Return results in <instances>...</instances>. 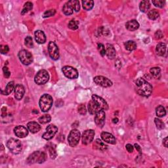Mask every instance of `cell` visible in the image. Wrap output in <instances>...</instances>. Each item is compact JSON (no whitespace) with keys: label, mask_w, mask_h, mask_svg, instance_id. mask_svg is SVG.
<instances>
[{"label":"cell","mask_w":168,"mask_h":168,"mask_svg":"<svg viewBox=\"0 0 168 168\" xmlns=\"http://www.w3.org/2000/svg\"><path fill=\"white\" fill-rule=\"evenodd\" d=\"M135 85L137 93L141 96L148 97L152 93V86L143 78H138L135 82Z\"/></svg>","instance_id":"1"},{"label":"cell","mask_w":168,"mask_h":168,"mask_svg":"<svg viewBox=\"0 0 168 168\" xmlns=\"http://www.w3.org/2000/svg\"><path fill=\"white\" fill-rule=\"evenodd\" d=\"M53 103V98L51 95L48 94H44L41 97L39 105H40L41 110L44 112H46L49 111L51 109Z\"/></svg>","instance_id":"2"},{"label":"cell","mask_w":168,"mask_h":168,"mask_svg":"<svg viewBox=\"0 0 168 168\" xmlns=\"http://www.w3.org/2000/svg\"><path fill=\"white\" fill-rule=\"evenodd\" d=\"M47 155L43 152H40V151H36L33 152L27 159L28 163L30 164H42L46 160Z\"/></svg>","instance_id":"3"},{"label":"cell","mask_w":168,"mask_h":168,"mask_svg":"<svg viewBox=\"0 0 168 168\" xmlns=\"http://www.w3.org/2000/svg\"><path fill=\"white\" fill-rule=\"evenodd\" d=\"M7 147L9 150L13 154H19L22 150V143L18 139L11 138L8 140Z\"/></svg>","instance_id":"4"},{"label":"cell","mask_w":168,"mask_h":168,"mask_svg":"<svg viewBox=\"0 0 168 168\" xmlns=\"http://www.w3.org/2000/svg\"><path fill=\"white\" fill-rule=\"evenodd\" d=\"M49 79V73L46 70H41L39 71L34 78V81L38 85H43L48 82Z\"/></svg>","instance_id":"5"},{"label":"cell","mask_w":168,"mask_h":168,"mask_svg":"<svg viewBox=\"0 0 168 168\" xmlns=\"http://www.w3.org/2000/svg\"><path fill=\"white\" fill-rule=\"evenodd\" d=\"M81 137L80 132L78 130H72L69 133L68 137V142L69 145L72 147H74L78 144Z\"/></svg>","instance_id":"6"},{"label":"cell","mask_w":168,"mask_h":168,"mask_svg":"<svg viewBox=\"0 0 168 168\" xmlns=\"http://www.w3.org/2000/svg\"><path fill=\"white\" fill-rule=\"evenodd\" d=\"M19 58L21 63L24 65H29L33 61V57L31 53L25 49H22L19 51Z\"/></svg>","instance_id":"7"},{"label":"cell","mask_w":168,"mask_h":168,"mask_svg":"<svg viewBox=\"0 0 168 168\" xmlns=\"http://www.w3.org/2000/svg\"><path fill=\"white\" fill-rule=\"evenodd\" d=\"M62 71L63 72L64 75H65L66 78H68V79L74 80L76 79L78 77V70L72 66H64L62 69Z\"/></svg>","instance_id":"8"},{"label":"cell","mask_w":168,"mask_h":168,"mask_svg":"<svg viewBox=\"0 0 168 168\" xmlns=\"http://www.w3.org/2000/svg\"><path fill=\"white\" fill-rule=\"evenodd\" d=\"M49 56L53 60L57 61L59 58V49L55 42L50 41L48 45Z\"/></svg>","instance_id":"9"},{"label":"cell","mask_w":168,"mask_h":168,"mask_svg":"<svg viewBox=\"0 0 168 168\" xmlns=\"http://www.w3.org/2000/svg\"><path fill=\"white\" fill-rule=\"evenodd\" d=\"M94 82L98 85L101 86L103 88H109L112 85V82L111 80L108 79L107 78L102 76V75H98V76L95 77Z\"/></svg>","instance_id":"10"},{"label":"cell","mask_w":168,"mask_h":168,"mask_svg":"<svg viewBox=\"0 0 168 168\" xmlns=\"http://www.w3.org/2000/svg\"><path fill=\"white\" fill-rule=\"evenodd\" d=\"M57 131L58 128L57 127V126L53 124L49 125L47 126V127L46 128V132L43 134L42 137H43L44 139L49 141V140L53 139V137L57 133Z\"/></svg>","instance_id":"11"},{"label":"cell","mask_w":168,"mask_h":168,"mask_svg":"<svg viewBox=\"0 0 168 168\" xmlns=\"http://www.w3.org/2000/svg\"><path fill=\"white\" fill-rule=\"evenodd\" d=\"M95 137V131L93 130H88L84 131L82 136V141L83 145H88L93 141Z\"/></svg>","instance_id":"12"},{"label":"cell","mask_w":168,"mask_h":168,"mask_svg":"<svg viewBox=\"0 0 168 168\" xmlns=\"http://www.w3.org/2000/svg\"><path fill=\"white\" fill-rule=\"evenodd\" d=\"M105 118L106 115L105 110H101L95 114V122L96 125L100 128H102L105 124Z\"/></svg>","instance_id":"13"},{"label":"cell","mask_w":168,"mask_h":168,"mask_svg":"<svg viewBox=\"0 0 168 168\" xmlns=\"http://www.w3.org/2000/svg\"><path fill=\"white\" fill-rule=\"evenodd\" d=\"M92 100L96 103L100 110H107L108 109V105L107 103L102 97L98 96L97 95H92Z\"/></svg>","instance_id":"14"},{"label":"cell","mask_w":168,"mask_h":168,"mask_svg":"<svg viewBox=\"0 0 168 168\" xmlns=\"http://www.w3.org/2000/svg\"><path fill=\"white\" fill-rule=\"evenodd\" d=\"M14 133L16 137H20V138H24L28 134V131L24 126L19 125L14 129Z\"/></svg>","instance_id":"15"},{"label":"cell","mask_w":168,"mask_h":168,"mask_svg":"<svg viewBox=\"0 0 168 168\" xmlns=\"http://www.w3.org/2000/svg\"><path fill=\"white\" fill-rule=\"evenodd\" d=\"M25 89L24 86L21 84H17L15 88V97L16 99L21 100L24 97Z\"/></svg>","instance_id":"16"},{"label":"cell","mask_w":168,"mask_h":168,"mask_svg":"<svg viewBox=\"0 0 168 168\" xmlns=\"http://www.w3.org/2000/svg\"><path fill=\"white\" fill-rule=\"evenodd\" d=\"M101 138L106 142L112 145H115L116 143V140L115 137L111 133L108 132H103L101 133Z\"/></svg>","instance_id":"17"},{"label":"cell","mask_w":168,"mask_h":168,"mask_svg":"<svg viewBox=\"0 0 168 168\" xmlns=\"http://www.w3.org/2000/svg\"><path fill=\"white\" fill-rule=\"evenodd\" d=\"M106 55L109 59H114L116 57V50L112 44H106Z\"/></svg>","instance_id":"18"},{"label":"cell","mask_w":168,"mask_h":168,"mask_svg":"<svg viewBox=\"0 0 168 168\" xmlns=\"http://www.w3.org/2000/svg\"><path fill=\"white\" fill-rule=\"evenodd\" d=\"M35 40L39 44H43L46 41V36L41 30H36L35 32Z\"/></svg>","instance_id":"19"},{"label":"cell","mask_w":168,"mask_h":168,"mask_svg":"<svg viewBox=\"0 0 168 168\" xmlns=\"http://www.w3.org/2000/svg\"><path fill=\"white\" fill-rule=\"evenodd\" d=\"M27 127L30 132L36 133L41 130V126L36 122H30L27 124Z\"/></svg>","instance_id":"20"},{"label":"cell","mask_w":168,"mask_h":168,"mask_svg":"<svg viewBox=\"0 0 168 168\" xmlns=\"http://www.w3.org/2000/svg\"><path fill=\"white\" fill-rule=\"evenodd\" d=\"M125 27L130 31H135L139 28V24L136 20H131L125 24Z\"/></svg>","instance_id":"21"},{"label":"cell","mask_w":168,"mask_h":168,"mask_svg":"<svg viewBox=\"0 0 168 168\" xmlns=\"http://www.w3.org/2000/svg\"><path fill=\"white\" fill-rule=\"evenodd\" d=\"M88 110L89 112L91 114H95L96 113H97L98 112L101 110L99 108V107L97 106L96 103H95L93 100H91L89 101L88 104Z\"/></svg>","instance_id":"22"},{"label":"cell","mask_w":168,"mask_h":168,"mask_svg":"<svg viewBox=\"0 0 168 168\" xmlns=\"http://www.w3.org/2000/svg\"><path fill=\"white\" fill-rule=\"evenodd\" d=\"M63 11L64 15H70L74 12V7L72 6L70 1H68L64 5L63 7Z\"/></svg>","instance_id":"23"},{"label":"cell","mask_w":168,"mask_h":168,"mask_svg":"<svg viewBox=\"0 0 168 168\" xmlns=\"http://www.w3.org/2000/svg\"><path fill=\"white\" fill-rule=\"evenodd\" d=\"M156 51L159 56H164L166 51V45L164 43H159L156 46Z\"/></svg>","instance_id":"24"},{"label":"cell","mask_w":168,"mask_h":168,"mask_svg":"<svg viewBox=\"0 0 168 168\" xmlns=\"http://www.w3.org/2000/svg\"><path fill=\"white\" fill-rule=\"evenodd\" d=\"M150 4L149 1L147 0H145V1H142L140 3L139 5V9L142 13H147L150 9Z\"/></svg>","instance_id":"25"},{"label":"cell","mask_w":168,"mask_h":168,"mask_svg":"<svg viewBox=\"0 0 168 168\" xmlns=\"http://www.w3.org/2000/svg\"><path fill=\"white\" fill-rule=\"evenodd\" d=\"M94 148L98 149L99 150H105L107 149V146L104 143V142H102L100 139H96V141H95L94 145H93Z\"/></svg>","instance_id":"26"},{"label":"cell","mask_w":168,"mask_h":168,"mask_svg":"<svg viewBox=\"0 0 168 168\" xmlns=\"http://www.w3.org/2000/svg\"><path fill=\"white\" fill-rule=\"evenodd\" d=\"M82 5L83 9L85 11H90L94 6V1L92 0H84L82 1Z\"/></svg>","instance_id":"27"},{"label":"cell","mask_w":168,"mask_h":168,"mask_svg":"<svg viewBox=\"0 0 168 168\" xmlns=\"http://www.w3.org/2000/svg\"><path fill=\"white\" fill-rule=\"evenodd\" d=\"M150 74H152V77L154 78L155 79H159L161 76V70L160 68H158V67H154L150 70Z\"/></svg>","instance_id":"28"},{"label":"cell","mask_w":168,"mask_h":168,"mask_svg":"<svg viewBox=\"0 0 168 168\" xmlns=\"http://www.w3.org/2000/svg\"><path fill=\"white\" fill-rule=\"evenodd\" d=\"M125 49L127 50V51H133V50H135L137 48V44L135 41H126L125 44Z\"/></svg>","instance_id":"29"},{"label":"cell","mask_w":168,"mask_h":168,"mask_svg":"<svg viewBox=\"0 0 168 168\" xmlns=\"http://www.w3.org/2000/svg\"><path fill=\"white\" fill-rule=\"evenodd\" d=\"M156 115L158 116V117H164L166 116V109H165V108L163 106L159 105L156 108Z\"/></svg>","instance_id":"30"},{"label":"cell","mask_w":168,"mask_h":168,"mask_svg":"<svg viewBox=\"0 0 168 168\" xmlns=\"http://www.w3.org/2000/svg\"><path fill=\"white\" fill-rule=\"evenodd\" d=\"M159 12L156 9H152L150 10L149 12L148 13V17L149 18L150 20H156L159 17Z\"/></svg>","instance_id":"31"},{"label":"cell","mask_w":168,"mask_h":168,"mask_svg":"<svg viewBox=\"0 0 168 168\" xmlns=\"http://www.w3.org/2000/svg\"><path fill=\"white\" fill-rule=\"evenodd\" d=\"M32 8H33V4H32V3L30 1L26 2V4H24L23 9H22L21 11V15H24V14L27 13L28 11H31L32 9Z\"/></svg>","instance_id":"32"},{"label":"cell","mask_w":168,"mask_h":168,"mask_svg":"<svg viewBox=\"0 0 168 168\" xmlns=\"http://www.w3.org/2000/svg\"><path fill=\"white\" fill-rule=\"evenodd\" d=\"M51 116L49 115V114H45V115L41 116L40 118L38 119V121L41 124H46L51 122Z\"/></svg>","instance_id":"33"},{"label":"cell","mask_w":168,"mask_h":168,"mask_svg":"<svg viewBox=\"0 0 168 168\" xmlns=\"http://www.w3.org/2000/svg\"><path fill=\"white\" fill-rule=\"evenodd\" d=\"M14 88H15V83H14V82H10L8 83L5 90V95H8L11 93V92L13 91Z\"/></svg>","instance_id":"34"},{"label":"cell","mask_w":168,"mask_h":168,"mask_svg":"<svg viewBox=\"0 0 168 168\" xmlns=\"http://www.w3.org/2000/svg\"><path fill=\"white\" fill-rule=\"evenodd\" d=\"M78 24H79V22L78 21L72 20L69 22L68 28L72 30H75L78 28Z\"/></svg>","instance_id":"35"},{"label":"cell","mask_w":168,"mask_h":168,"mask_svg":"<svg viewBox=\"0 0 168 168\" xmlns=\"http://www.w3.org/2000/svg\"><path fill=\"white\" fill-rule=\"evenodd\" d=\"M154 122L156 124V127H157L158 130H163V129H164L165 124L161 120H159V118H158V117H156V118L154 119Z\"/></svg>","instance_id":"36"},{"label":"cell","mask_w":168,"mask_h":168,"mask_svg":"<svg viewBox=\"0 0 168 168\" xmlns=\"http://www.w3.org/2000/svg\"><path fill=\"white\" fill-rule=\"evenodd\" d=\"M24 44L27 47H29V48H32L33 47V41L32 38L30 36H27V37L25 38L24 40Z\"/></svg>","instance_id":"37"},{"label":"cell","mask_w":168,"mask_h":168,"mask_svg":"<svg viewBox=\"0 0 168 168\" xmlns=\"http://www.w3.org/2000/svg\"><path fill=\"white\" fill-rule=\"evenodd\" d=\"M70 2L72 5V6L74 7V10L75 12H78L80 9L79 1H78V0H71Z\"/></svg>","instance_id":"38"},{"label":"cell","mask_w":168,"mask_h":168,"mask_svg":"<svg viewBox=\"0 0 168 168\" xmlns=\"http://www.w3.org/2000/svg\"><path fill=\"white\" fill-rule=\"evenodd\" d=\"M152 4L155 5L156 7L159 8H163L166 4V1L163 0H154L152 1Z\"/></svg>","instance_id":"39"},{"label":"cell","mask_w":168,"mask_h":168,"mask_svg":"<svg viewBox=\"0 0 168 168\" xmlns=\"http://www.w3.org/2000/svg\"><path fill=\"white\" fill-rule=\"evenodd\" d=\"M97 48H98V50H99L100 55H101L102 57H104V56L106 55V49H105L104 45L102 43H98Z\"/></svg>","instance_id":"40"},{"label":"cell","mask_w":168,"mask_h":168,"mask_svg":"<svg viewBox=\"0 0 168 168\" xmlns=\"http://www.w3.org/2000/svg\"><path fill=\"white\" fill-rule=\"evenodd\" d=\"M55 13H56V11L55 9H50L48 11H46V12L43 13V17L47 18V17H50V16H54Z\"/></svg>","instance_id":"41"},{"label":"cell","mask_w":168,"mask_h":168,"mask_svg":"<svg viewBox=\"0 0 168 168\" xmlns=\"http://www.w3.org/2000/svg\"><path fill=\"white\" fill-rule=\"evenodd\" d=\"M98 32H99V35H102V36H108L109 35V33H110V32H109V30L103 26L99 28V30H98Z\"/></svg>","instance_id":"42"},{"label":"cell","mask_w":168,"mask_h":168,"mask_svg":"<svg viewBox=\"0 0 168 168\" xmlns=\"http://www.w3.org/2000/svg\"><path fill=\"white\" fill-rule=\"evenodd\" d=\"M50 148H49V154L51 156V157L52 159L55 158L56 156H57V153H56V150H55V148L53 147H49Z\"/></svg>","instance_id":"43"},{"label":"cell","mask_w":168,"mask_h":168,"mask_svg":"<svg viewBox=\"0 0 168 168\" xmlns=\"http://www.w3.org/2000/svg\"><path fill=\"white\" fill-rule=\"evenodd\" d=\"M86 108L85 105H81L79 107H78V112H79L80 114L82 115H84V114H86Z\"/></svg>","instance_id":"44"},{"label":"cell","mask_w":168,"mask_h":168,"mask_svg":"<svg viewBox=\"0 0 168 168\" xmlns=\"http://www.w3.org/2000/svg\"><path fill=\"white\" fill-rule=\"evenodd\" d=\"M163 36H164L163 33H162V32L160 30H157L154 34V37H155L156 40H160V39L163 38Z\"/></svg>","instance_id":"45"},{"label":"cell","mask_w":168,"mask_h":168,"mask_svg":"<svg viewBox=\"0 0 168 168\" xmlns=\"http://www.w3.org/2000/svg\"><path fill=\"white\" fill-rule=\"evenodd\" d=\"M3 71H4V76L6 78H9L11 75V72H9V69H8L7 67L5 66L3 68Z\"/></svg>","instance_id":"46"},{"label":"cell","mask_w":168,"mask_h":168,"mask_svg":"<svg viewBox=\"0 0 168 168\" xmlns=\"http://www.w3.org/2000/svg\"><path fill=\"white\" fill-rule=\"evenodd\" d=\"M9 51V48L8 46H1V52L2 54H7Z\"/></svg>","instance_id":"47"},{"label":"cell","mask_w":168,"mask_h":168,"mask_svg":"<svg viewBox=\"0 0 168 168\" xmlns=\"http://www.w3.org/2000/svg\"><path fill=\"white\" fill-rule=\"evenodd\" d=\"M126 149H127V152L130 153H132L133 152V147L131 144H127L126 145Z\"/></svg>","instance_id":"48"},{"label":"cell","mask_w":168,"mask_h":168,"mask_svg":"<svg viewBox=\"0 0 168 168\" xmlns=\"http://www.w3.org/2000/svg\"><path fill=\"white\" fill-rule=\"evenodd\" d=\"M134 147H135L136 148V150L138 151V152L140 153V154H141L142 153V150H141V148L140 147L139 145L138 144H135V145H134Z\"/></svg>","instance_id":"49"},{"label":"cell","mask_w":168,"mask_h":168,"mask_svg":"<svg viewBox=\"0 0 168 168\" xmlns=\"http://www.w3.org/2000/svg\"><path fill=\"white\" fill-rule=\"evenodd\" d=\"M167 137H166L163 139V145L165 147H167Z\"/></svg>","instance_id":"50"},{"label":"cell","mask_w":168,"mask_h":168,"mask_svg":"<svg viewBox=\"0 0 168 168\" xmlns=\"http://www.w3.org/2000/svg\"><path fill=\"white\" fill-rule=\"evenodd\" d=\"M112 121H113V123H114V124H116V123H117V122H118V119H117V117H116V118H114L112 120Z\"/></svg>","instance_id":"51"}]
</instances>
